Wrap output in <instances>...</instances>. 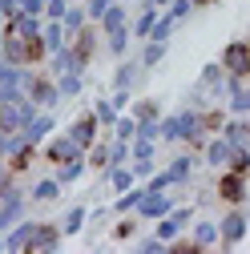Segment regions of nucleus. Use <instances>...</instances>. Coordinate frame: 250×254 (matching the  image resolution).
Segmentation results:
<instances>
[{
    "label": "nucleus",
    "instance_id": "22",
    "mask_svg": "<svg viewBox=\"0 0 250 254\" xmlns=\"http://www.w3.org/2000/svg\"><path fill=\"white\" fill-rule=\"evenodd\" d=\"M53 85L61 93V101H73L85 93V73H61V77H53Z\"/></svg>",
    "mask_w": 250,
    "mask_h": 254
},
{
    "label": "nucleus",
    "instance_id": "4",
    "mask_svg": "<svg viewBox=\"0 0 250 254\" xmlns=\"http://www.w3.org/2000/svg\"><path fill=\"white\" fill-rule=\"evenodd\" d=\"M218 65H222L230 77H246L250 73V45L238 37V41H230L226 49H222V61H218Z\"/></svg>",
    "mask_w": 250,
    "mask_h": 254
},
{
    "label": "nucleus",
    "instance_id": "51",
    "mask_svg": "<svg viewBox=\"0 0 250 254\" xmlns=\"http://www.w3.org/2000/svg\"><path fill=\"white\" fill-rule=\"evenodd\" d=\"M141 4H149V8H166L170 0H141Z\"/></svg>",
    "mask_w": 250,
    "mask_h": 254
},
{
    "label": "nucleus",
    "instance_id": "43",
    "mask_svg": "<svg viewBox=\"0 0 250 254\" xmlns=\"http://www.w3.org/2000/svg\"><path fill=\"white\" fill-rule=\"evenodd\" d=\"M113 4V0H81V8H85V16H89V24H97L101 20V12Z\"/></svg>",
    "mask_w": 250,
    "mask_h": 254
},
{
    "label": "nucleus",
    "instance_id": "23",
    "mask_svg": "<svg viewBox=\"0 0 250 254\" xmlns=\"http://www.w3.org/2000/svg\"><path fill=\"white\" fill-rule=\"evenodd\" d=\"M125 24H129V20H125V4H121V0H113V4L101 12V20H97L101 37H105V33H117V28H125Z\"/></svg>",
    "mask_w": 250,
    "mask_h": 254
},
{
    "label": "nucleus",
    "instance_id": "45",
    "mask_svg": "<svg viewBox=\"0 0 250 254\" xmlns=\"http://www.w3.org/2000/svg\"><path fill=\"white\" fill-rule=\"evenodd\" d=\"M162 12H170V16H174V20L182 24L186 16H190V12H194V4H190V0H170V4H166Z\"/></svg>",
    "mask_w": 250,
    "mask_h": 254
},
{
    "label": "nucleus",
    "instance_id": "29",
    "mask_svg": "<svg viewBox=\"0 0 250 254\" xmlns=\"http://www.w3.org/2000/svg\"><path fill=\"white\" fill-rule=\"evenodd\" d=\"M85 24H89V16H85V8H81V4H69V8H65V16H61V28H65V37H77Z\"/></svg>",
    "mask_w": 250,
    "mask_h": 254
},
{
    "label": "nucleus",
    "instance_id": "56",
    "mask_svg": "<svg viewBox=\"0 0 250 254\" xmlns=\"http://www.w3.org/2000/svg\"><path fill=\"white\" fill-rule=\"evenodd\" d=\"M69 4H81V0H69Z\"/></svg>",
    "mask_w": 250,
    "mask_h": 254
},
{
    "label": "nucleus",
    "instance_id": "17",
    "mask_svg": "<svg viewBox=\"0 0 250 254\" xmlns=\"http://www.w3.org/2000/svg\"><path fill=\"white\" fill-rule=\"evenodd\" d=\"M222 81H226V69L218 65V61H210V65L202 69V77H198V89H210V93H214V101H222V97H226Z\"/></svg>",
    "mask_w": 250,
    "mask_h": 254
},
{
    "label": "nucleus",
    "instance_id": "36",
    "mask_svg": "<svg viewBox=\"0 0 250 254\" xmlns=\"http://www.w3.org/2000/svg\"><path fill=\"white\" fill-rule=\"evenodd\" d=\"M85 166L105 170V166H109V141H93V145L85 149Z\"/></svg>",
    "mask_w": 250,
    "mask_h": 254
},
{
    "label": "nucleus",
    "instance_id": "14",
    "mask_svg": "<svg viewBox=\"0 0 250 254\" xmlns=\"http://www.w3.org/2000/svg\"><path fill=\"white\" fill-rule=\"evenodd\" d=\"M186 234H190V242L198 250H210V246H218V222L214 218H194L190 226H186Z\"/></svg>",
    "mask_w": 250,
    "mask_h": 254
},
{
    "label": "nucleus",
    "instance_id": "6",
    "mask_svg": "<svg viewBox=\"0 0 250 254\" xmlns=\"http://www.w3.org/2000/svg\"><path fill=\"white\" fill-rule=\"evenodd\" d=\"M45 157H49L53 166H61V162H69V157H85V149H81L69 133H57V137L49 133V137H45Z\"/></svg>",
    "mask_w": 250,
    "mask_h": 254
},
{
    "label": "nucleus",
    "instance_id": "25",
    "mask_svg": "<svg viewBox=\"0 0 250 254\" xmlns=\"http://www.w3.org/2000/svg\"><path fill=\"white\" fill-rule=\"evenodd\" d=\"M41 45H45V53H57L61 45H69V37H65V28H61V20H45V24H41Z\"/></svg>",
    "mask_w": 250,
    "mask_h": 254
},
{
    "label": "nucleus",
    "instance_id": "28",
    "mask_svg": "<svg viewBox=\"0 0 250 254\" xmlns=\"http://www.w3.org/2000/svg\"><path fill=\"white\" fill-rule=\"evenodd\" d=\"M81 174H85V157H69V162H61V166H57L53 178H57L61 186H73V182H81Z\"/></svg>",
    "mask_w": 250,
    "mask_h": 254
},
{
    "label": "nucleus",
    "instance_id": "5",
    "mask_svg": "<svg viewBox=\"0 0 250 254\" xmlns=\"http://www.w3.org/2000/svg\"><path fill=\"white\" fill-rule=\"evenodd\" d=\"M24 97L28 101H33L37 109H57L61 105V93H57V85H53V77H33V81H28V89H24Z\"/></svg>",
    "mask_w": 250,
    "mask_h": 254
},
{
    "label": "nucleus",
    "instance_id": "21",
    "mask_svg": "<svg viewBox=\"0 0 250 254\" xmlns=\"http://www.w3.org/2000/svg\"><path fill=\"white\" fill-rule=\"evenodd\" d=\"M166 174H170L174 186H190V178H194V153H178L174 162L166 166Z\"/></svg>",
    "mask_w": 250,
    "mask_h": 254
},
{
    "label": "nucleus",
    "instance_id": "57",
    "mask_svg": "<svg viewBox=\"0 0 250 254\" xmlns=\"http://www.w3.org/2000/svg\"><path fill=\"white\" fill-rule=\"evenodd\" d=\"M121 4H129V0H121Z\"/></svg>",
    "mask_w": 250,
    "mask_h": 254
},
{
    "label": "nucleus",
    "instance_id": "53",
    "mask_svg": "<svg viewBox=\"0 0 250 254\" xmlns=\"http://www.w3.org/2000/svg\"><path fill=\"white\" fill-rule=\"evenodd\" d=\"M0 174H8V166H4V157H0Z\"/></svg>",
    "mask_w": 250,
    "mask_h": 254
},
{
    "label": "nucleus",
    "instance_id": "31",
    "mask_svg": "<svg viewBox=\"0 0 250 254\" xmlns=\"http://www.w3.org/2000/svg\"><path fill=\"white\" fill-rule=\"evenodd\" d=\"M61 190H65V186H61L57 178H41V182L33 186V194H28V198H33V202H57Z\"/></svg>",
    "mask_w": 250,
    "mask_h": 254
},
{
    "label": "nucleus",
    "instance_id": "3",
    "mask_svg": "<svg viewBox=\"0 0 250 254\" xmlns=\"http://www.w3.org/2000/svg\"><path fill=\"white\" fill-rule=\"evenodd\" d=\"M246 230H250V222H246V214H242V206H230V214L218 222V246H238L242 238H246Z\"/></svg>",
    "mask_w": 250,
    "mask_h": 254
},
{
    "label": "nucleus",
    "instance_id": "1",
    "mask_svg": "<svg viewBox=\"0 0 250 254\" xmlns=\"http://www.w3.org/2000/svg\"><path fill=\"white\" fill-rule=\"evenodd\" d=\"M41 109L24 97V93H16V97H8V101H0V129H24L28 121H33Z\"/></svg>",
    "mask_w": 250,
    "mask_h": 254
},
{
    "label": "nucleus",
    "instance_id": "16",
    "mask_svg": "<svg viewBox=\"0 0 250 254\" xmlns=\"http://www.w3.org/2000/svg\"><path fill=\"white\" fill-rule=\"evenodd\" d=\"M69 45H73V53H77V61L89 69V61H93V53H97V28L93 24H85L77 37H69Z\"/></svg>",
    "mask_w": 250,
    "mask_h": 254
},
{
    "label": "nucleus",
    "instance_id": "12",
    "mask_svg": "<svg viewBox=\"0 0 250 254\" xmlns=\"http://www.w3.org/2000/svg\"><path fill=\"white\" fill-rule=\"evenodd\" d=\"M45 61H49V77H61V73H85V65L77 61L73 45H61V49H57V53H49Z\"/></svg>",
    "mask_w": 250,
    "mask_h": 254
},
{
    "label": "nucleus",
    "instance_id": "34",
    "mask_svg": "<svg viewBox=\"0 0 250 254\" xmlns=\"http://www.w3.org/2000/svg\"><path fill=\"white\" fill-rule=\"evenodd\" d=\"M153 153H158V141H149V137H129V162H153Z\"/></svg>",
    "mask_w": 250,
    "mask_h": 254
},
{
    "label": "nucleus",
    "instance_id": "54",
    "mask_svg": "<svg viewBox=\"0 0 250 254\" xmlns=\"http://www.w3.org/2000/svg\"><path fill=\"white\" fill-rule=\"evenodd\" d=\"M190 4H194V8H198V4H210V0H190Z\"/></svg>",
    "mask_w": 250,
    "mask_h": 254
},
{
    "label": "nucleus",
    "instance_id": "7",
    "mask_svg": "<svg viewBox=\"0 0 250 254\" xmlns=\"http://www.w3.org/2000/svg\"><path fill=\"white\" fill-rule=\"evenodd\" d=\"M33 230H37L33 218H16L12 226L0 234V238H4V254H24V250H28V238H33Z\"/></svg>",
    "mask_w": 250,
    "mask_h": 254
},
{
    "label": "nucleus",
    "instance_id": "24",
    "mask_svg": "<svg viewBox=\"0 0 250 254\" xmlns=\"http://www.w3.org/2000/svg\"><path fill=\"white\" fill-rule=\"evenodd\" d=\"M166 61V45L162 41H141V53H137V65L149 73V69H158Z\"/></svg>",
    "mask_w": 250,
    "mask_h": 254
},
{
    "label": "nucleus",
    "instance_id": "48",
    "mask_svg": "<svg viewBox=\"0 0 250 254\" xmlns=\"http://www.w3.org/2000/svg\"><path fill=\"white\" fill-rule=\"evenodd\" d=\"M69 8V0H45V20H61Z\"/></svg>",
    "mask_w": 250,
    "mask_h": 254
},
{
    "label": "nucleus",
    "instance_id": "37",
    "mask_svg": "<svg viewBox=\"0 0 250 254\" xmlns=\"http://www.w3.org/2000/svg\"><path fill=\"white\" fill-rule=\"evenodd\" d=\"M109 166H129V141L109 137ZM109 166H105V170H109Z\"/></svg>",
    "mask_w": 250,
    "mask_h": 254
},
{
    "label": "nucleus",
    "instance_id": "33",
    "mask_svg": "<svg viewBox=\"0 0 250 254\" xmlns=\"http://www.w3.org/2000/svg\"><path fill=\"white\" fill-rule=\"evenodd\" d=\"M153 234H158L162 242H174L178 234H186V226H182L174 214H166V218H158V222H153Z\"/></svg>",
    "mask_w": 250,
    "mask_h": 254
},
{
    "label": "nucleus",
    "instance_id": "15",
    "mask_svg": "<svg viewBox=\"0 0 250 254\" xmlns=\"http://www.w3.org/2000/svg\"><path fill=\"white\" fill-rule=\"evenodd\" d=\"M97 129H101V125H97V117H93V113H81V117L69 125V129H65V133H69L81 149H89L93 141H97Z\"/></svg>",
    "mask_w": 250,
    "mask_h": 254
},
{
    "label": "nucleus",
    "instance_id": "9",
    "mask_svg": "<svg viewBox=\"0 0 250 254\" xmlns=\"http://www.w3.org/2000/svg\"><path fill=\"white\" fill-rule=\"evenodd\" d=\"M61 226H53V222H37V230H33V238H28V254H49V250H57L61 246Z\"/></svg>",
    "mask_w": 250,
    "mask_h": 254
},
{
    "label": "nucleus",
    "instance_id": "26",
    "mask_svg": "<svg viewBox=\"0 0 250 254\" xmlns=\"http://www.w3.org/2000/svg\"><path fill=\"white\" fill-rule=\"evenodd\" d=\"M141 194H145V186H141V182H133L129 190H121L117 202H113V214H133V210H137V202H141Z\"/></svg>",
    "mask_w": 250,
    "mask_h": 254
},
{
    "label": "nucleus",
    "instance_id": "39",
    "mask_svg": "<svg viewBox=\"0 0 250 254\" xmlns=\"http://www.w3.org/2000/svg\"><path fill=\"white\" fill-rule=\"evenodd\" d=\"M125 113H129L133 121H141V117H162V105H158V101H129Z\"/></svg>",
    "mask_w": 250,
    "mask_h": 254
},
{
    "label": "nucleus",
    "instance_id": "10",
    "mask_svg": "<svg viewBox=\"0 0 250 254\" xmlns=\"http://www.w3.org/2000/svg\"><path fill=\"white\" fill-rule=\"evenodd\" d=\"M33 41V37H28ZM28 41L24 37H12V33H0V61H8V65H33V57H28Z\"/></svg>",
    "mask_w": 250,
    "mask_h": 254
},
{
    "label": "nucleus",
    "instance_id": "52",
    "mask_svg": "<svg viewBox=\"0 0 250 254\" xmlns=\"http://www.w3.org/2000/svg\"><path fill=\"white\" fill-rule=\"evenodd\" d=\"M8 4H12V8H16V12H20V4H24V0H8Z\"/></svg>",
    "mask_w": 250,
    "mask_h": 254
},
{
    "label": "nucleus",
    "instance_id": "38",
    "mask_svg": "<svg viewBox=\"0 0 250 254\" xmlns=\"http://www.w3.org/2000/svg\"><path fill=\"white\" fill-rule=\"evenodd\" d=\"M109 129H113L109 137H121V141H129V137H133V129H137V121H133L129 113H117V121L109 125Z\"/></svg>",
    "mask_w": 250,
    "mask_h": 254
},
{
    "label": "nucleus",
    "instance_id": "30",
    "mask_svg": "<svg viewBox=\"0 0 250 254\" xmlns=\"http://www.w3.org/2000/svg\"><path fill=\"white\" fill-rule=\"evenodd\" d=\"M174 28H178V20H174L170 12H158V20H153V28H149V37H145V41H162V45H170Z\"/></svg>",
    "mask_w": 250,
    "mask_h": 254
},
{
    "label": "nucleus",
    "instance_id": "41",
    "mask_svg": "<svg viewBox=\"0 0 250 254\" xmlns=\"http://www.w3.org/2000/svg\"><path fill=\"white\" fill-rule=\"evenodd\" d=\"M133 234H137V214H133V218H129V214H121V222L113 226V238H117V242H129Z\"/></svg>",
    "mask_w": 250,
    "mask_h": 254
},
{
    "label": "nucleus",
    "instance_id": "40",
    "mask_svg": "<svg viewBox=\"0 0 250 254\" xmlns=\"http://www.w3.org/2000/svg\"><path fill=\"white\" fill-rule=\"evenodd\" d=\"M89 113L97 117V125H105V129H109L113 121H117V109L109 105V97H105V101H93V109H89Z\"/></svg>",
    "mask_w": 250,
    "mask_h": 254
},
{
    "label": "nucleus",
    "instance_id": "27",
    "mask_svg": "<svg viewBox=\"0 0 250 254\" xmlns=\"http://www.w3.org/2000/svg\"><path fill=\"white\" fill-rule=\"evenodd\" d=\"M85 222H89V210H85V206H69L65 218H61V234H65V238H69V234H81Z\"/></svg>",
    "mask_w": 250,
    "mask_h": 254
},
{
    "label": "nucleus",
    "instance_id": "46",
    "mask_svg": "<svg viewBox=\"0 0 250 254\" xmlns=\"http://www.w3.org/2000/svg\"><path fill=\"white\" fill-rule=\"evenodd\" d=\"M141 186H145V190H174V182H170V174H166V170H153Z\"/></svg>",
    "mask_w": 250,
    "mask_h": 254
},
{
    "label": "nucleus",
    "instance_id": "2",
    "mask_svg": "<svg viewBox=\"0 0 250 254\" xmlns=\"http://www.w3.org/2000/svg\"><path fill=\"white\" fill-rule=\"evenodd\" d=\"M174 206H178V198L170 194V190H145L133 214H137V222H158V218H166Z\"/></svg>",
    "mask_w": 250,
    "mask_h": 254
},
{
    "label": "nucleus",
    "instance_id": "49",
    "mask_svg": "<svg viewBox=\"0 0 250 254\" xmlns=\"http://www.w3.org/2000/svg\"><path fill=\"white\" fill-rule=\"evenodd\" d=\"M20 12H28V16H45V0H24Z\"/></svg>",
    "mask_w": 250,
    "mask_h": 254
},
{
    "label": "nucleus",
    "instance_id": "50",
    "mask_svg": "<svg viewBox=\"0 0 250 254\" xmlns=\"http://www.w3.org/2000/svg\"><path fill=\"white\" fill-rule=\"evenodd\" d=\"M12 12H16V8L8 4V0H0V16H12Z\"/></svg>",
    "mask_w": 250,
    "mask_h": 254
},
{
    "label": "nucleus",
    "instance_id": "55",
    "mask_svg": "<svg viewBox=\"0 0 250 254\" xmlns=\"http://www.w3.org/2000/svg\"><path fill=\"white\" fill-rule=\"evenodd\" d=\"M0 33H4V16H0Z\"/></svg>",
    "mask_w": 250,
    "mask_h": 254
},
{
    "label": "nucleus",
    "instance_id": "35",
    "mask_svg": "<svg viewBox=\"0 0 250 254\" xmlns=\"http://www.w3.org/2000/svg\"><path fill=\"white\" fill-rule=\"evenodd\" d=\"M158 12H162V8H149V4H141V16L133 20V28H129V37L145 41V37H149V28H153V20H158Z\"/></svg>",
    "mask_w": 250,
    "mask_h": 254
},
{
    "label": "nucleus",
    "instance_id": "11",
    "mask_svg": "<svg viewBox=\"0 0 250 254\" xmlns=\"http://www.w3.org/2000/svg\"><path fill=\"white\" fill-rule=\"evenodd\" d=\"M218 198L230 202V206H242V202H246V178L222 170V174H218Z\"/></svg>",
    "mask_w": 250,
    "mask_h": 254
},
{
    "label": "nucleus",
    "instance_id": "19",
    "mask_svg": "<svg viewBox=\"0 0 250 254\" xmlns=\"http://www.w3.org/2000/svg\"><path fill=\"white\" fill-rule=\"evenodd\" d=\"M16 218H24V194H20V190H12V194L0 202V234H4Z\"/></svg>",
    "mask_w": 250,
    "mask_h": 254
},
{
    "label": "nucleus",
    "instance_id": "18",
    "mask_svg": "<svg viewBox=\"0 0 250 254\" xmlns=\"http://www.w3.org/2000/svg\"><path fill=\"white\" fill-rule=\"evenodd\" d=\"M202 153H206V162H210L214 170H226V162H230V153H234V149L214 133V137H206V141H202Z\"/></svg>",
    "mask_w": 250,
    "mask_h": 254
},
{
    "label": "nucleus",
    "instance_id": "47",
    "mask_svg": "<svg viewBox=\"0 0 250 254\" xmlns=\"http://www.w3.org/2000/svg\"><path fill=\"white\" fill-rule=\"evenodd\" d=\"M129 101H133V89H113V97H109V105H113L117 113L129 109Z\"/></svg>",
    "mask_w": 250,
    "mask_h": 254
},
{
    "label": "nucleus",
    "instance_id": "32",
    "mask_svg": "<svg viewBox=\"0 0 250 254\" xmlns=\"http://www.w3.org/2000/svg\"><path fill=\"white\" fill-rule=\"evenodd\" d=\"M129 41H133V37H129V24H125V28H117V33H105V49H109L117 61L129 53Z\"/></svg>",
    "mask_w": 250,
    "mask_h": 254
},
{
    "label": "nucleus",
    "instance_id": "13",
    "mask_svg": "<svg viewBox=\"0 0 250 254\" xmlns=\"http://www.w3.org/2000/svg\"><path fill=\"white\" fill-rule=\"evenodd\" d=\"M53 129H57V117H53V109H41V113H37L33 121H28L20 133H24V141H28V145H45V137H49Z\"/></svg>",
    "mask_w": 250,
    "mask_h": 254
},
{
    "label": "nucleus",
    "instance_id": "20",
    "mask_svg": "<svg viewBox=\"0 0 250 254\" xmlns=\"http://www.w3.org/2000/svg\"><path fill=\"white\" fill-rule=\"evenodd\" d=\"M141 65H137V61H129V57H121V65L113 69V89H133L137 81H141Z\"/></svg>",
    "mask_w": 250,
    "mask_h": 254
},
{
    "label": "nucleus",
    "instance_id": "8",
    "mask_svg": "<svg viewBox=\"0 0 250 254\" xmlns=\"http://www.w3.org/2000/svg\"><path fill=\"white\" fill-rule=\"evenodd\" d=\"M218 137H222L230 149H250V121L246 117H222Z\"/></svg>",
    "mask_w": 250,
    "mask_h": 254
},
{
    "label": "nucleus",
    "instance_id": "42",
    "mask_svg": "<svg viewBox=\"0 0 250 254\" xmlns=\"http://www.w3.org/2000/svg\"><path fill=\"white\" fill-rule=\"evenodd\" d=\"M226 170L246 178V174H250V149H234V153H230V162H226Z\"/></svg>",
    "mask_w": 250,
    "mask_h": 254
},
{
    "label": "nucleus",
    "instance_id": "44",
    "mask_svg": "<svg viewBox=\"0 0 250 254\" xmlns=\"http://www.w3.org/2000/svg\"><path fill=\"white\" fill-rule=\"evenodd\" d=\"M133 250H137V254H166V242H162L158 234H149V238H137Z\"/></svg>",
    "mask_w": 250,
    "mask_h": 254
}]
</instances>
